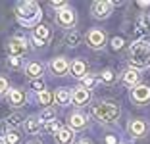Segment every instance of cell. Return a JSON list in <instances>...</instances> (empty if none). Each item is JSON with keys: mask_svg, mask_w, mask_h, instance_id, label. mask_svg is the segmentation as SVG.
<instances>
[{"mask_svg": "<svg viewBox=\"0 0 150 144\" xmlns=\"http://www.w3.org/2000/svg\"><path fill=\"white\" fill-rule=\"evenodd\" d=\"M129 64L133 69H144L150 66V44L142 40H135L129 46Z\"/></svg>", "mask_w": 150, "mask_h": 144, "instance_id": "1", "label": "cell"}, {"mask_svg": "<svg viewBox=\"0 0 150 144\" xmlns=\"http://www.w3.org/2000/svg\"><path fill=\"white\" fill-rule=\"evenodd\" d=\"M91 109H93V115L102 123H114L121 115V108L115 102H96Z\"/></svg>", "mask_w": 150, "mask_h": 144, "instance_id": "2", "label": "cell"}, {"mask_svg": "<svg viewBox=\"0 0 150 144\" xmlns=\"http://www.w3.org/2000/svg\"><path fill=\"white\" fill-rule=\"evenodd\" d=\"M16 18L21 25H35L40 19V8L37 2H19L16 6Z\"/></svg>", "mask_w": 150, "mask_h": 144, "instance_id": "3", "label": "cell"}, {"mask_svg": "<svg viewBox=\"0 0 150 144\" xmlns=\"http://www.w3.org/2000/svg\"><path fill=\"white\" fill-rule=\"evenodd\" d=\"M85 40H87L88 48L93 50H102L106 46V33L102 29H88L87 35H85Z\"/></svg>", "mask_w": 150, "mask_h": 144, "instance_id": "4", "label": "cell"}, {"mask_svg": "<svg viewBox=\"0 0 150 144\" xmlns=\"http://www.w3.org/2000/svg\"><path fill=\"white\" fill-rule=\"evenodd\" d=\"M112 8H114V2H108V0H96L91 6V13H93L94 19H106L110 18Z\"/></svg>", "mask_w": 150, "mask_h": 144, "instance_id": "5", "label": "cell"}, {"mask_svg": "<svg viewBox=\"0 0 150 144\" xmlns=\"http://www.w3.org/2000/svg\"><path fill=\"white\" fill-rule=\"evenodd\" d=\"M27 50H29V44H27L25 39H21V37H12V39L8 40V52L10 56L13 58H21L27 54Z\"/></svg>", "mask_w": 150, "mask_h": 144, "instance_id": "6", "label": "cell"}, {"mask_svg": "<svg viewBox=\"0 0 150 144\" xmlns=\"http://www.w3.org/2000/svg\"><path fill=\"white\" fill-rule=\"evenodd\" d=\"M56 23L60 27H64V29H71V27H75V23H77V13H75V10H71L69 6L64 10H60L56 16Z\"/></svg>", "mask_w": 150, "mask_h": 144, "instance_id": "7", "label": "cell"}, {"mask_svg": "<svg viewBox=\"0 0 150 144\" xmlns=\"http://www.w3.org/2000/svg\"><path fill=\"white\" fill-rule=\"evenodd\" d=\"M48 69H50V73L56 75V77H66V73L69 71V61L64 56H56V58L50 60Z\"/></svg>", "mask_w": 150, "mask_h": 144, "instance_id": "8", "label": "cell"}, {"mask_svg": "<svg viewBox=\"0 0 150 144\" xmlns=\"http://www.w3.org/2000/svg\"><path fill=\"white\" fill-rule=\"evenodd\" d=\"M131 100L135 104H148L150 102V87L148 85H137L131 88Z\"/></svg>", "mask_w": 150, "mask_h": 144, "instance_id": "9", "label": "cell"}, {"mask_svg": "<svg viewBox=\"0 0 150 144\" xmlns=\"http://www.w3.org/2000/svg\"><path fill=\"white\" fill-rule=\"evenodd\" d=\"M127 131L133 138H142V136H146V133H148V123H146L144 119H133V121H129Z\"/></svg>", "mask_w": 150, "mask_h": 144, "instance_id": "10", "label": "cell"}, {"mask_svg": "<svg viewBox=\"0 0 150 144\" xmlns=\"http://www.w3.org/2000/svg\"><path fill=\"white\" fill-rule=\"evenodd\" d=\"M50 37H52V29L48 25H39L37 29H33L31 39L37 46H42V44H46L50 40Z\"/></svg>", "mask_w": 150, "mask_h": 144, "instance_id": "11", "label": "cell"}, {"mask_svg": "<svg viewBox=\"0 0 150 144\" xmlns=\"http://www.w3.org/2000/svg\"><path fill=\"white\" fill-rule=\"evenodd\" d=\"M27 100V94L23 88H10V92L6 94V102H8L12 108H21Z\"/></svg>", "mask_w": 150, "mask_h": 144, "instance_id": "12", "label": "cell"}, {"mask_svg": "<svg viewBox=\"0 0 150 144\" xmlns=\"http://www.w3.org/2000/svg\"><path fill=\"white\" fill-rule=\"evenodd\" d=\"M67 121H69V129L71 131H83V129H87V117H85L81 112L69 114Z\"/></svg>", "mask_w": 150, "mask_h": 144, "instance_id": "13", "label": "cell"}, {"mask_svg": "<svg viewBox=\"0 0 150 144\" xmlns=\"http://www.w3.org/2000/svg\"><path fill=\"white\" fill-rule=\"evenodd\" d=\"M88 100H91V92L85 87H77V88L71 90V102H73L75 106H85Z\"/></svg>", "mask_w": 150, "mask_h": 144, "instance_id": "14", "label": "cell"}, {"mask_svg": "<svg viewBox=\"0 0 150 144\" xmlns=\"http://www.w3.org/2000/svg\"><path fill=\"white\" fill-rule=\"evenodd\" d=\"M121 83L125 85V87H131V88H135L137 85H141V73H139L137 69H127L123 75H121Z\"/></svg>", "mask_w": 150, "mask_h": 144, "instance_id": "15", "label": "cell"}, {"mask_svg": "<svg viewBox=\"0 0 150 144\" xmlns=\"http://www.w3.org/2000/svg\"><path fill=\"white\" fill-rule=\"evenodd\" d=\"M69 73L75 79H83L87 75V61L85 60H73L69 64Z\"/></svg>", "mask_w": 150, "mask_h": 144, "instance_id": "16", "label": "cell"}, {"mask_svg": "<svg viewBox=\"0 0 150 144\" xmlns=\"http://www.w3.org/2000/svg\"><path fill=\"white\" fill-rule=\"evenodd\" d=\"M73 131H71L69 127H60V131L54 135V140L56 144H73Z\"/></svg>", "mask_w": 150, "mask_h": 144, "instance_id": "17", "label": "cell"}, {"mask_svg": "<svg viewBox=\"0 0 150 144\" xmlns=\"http://www.w3.org/2000/svg\"><path fill=\"white\" fill-rule=\"evenodd\" d=\"M42 73H44V66L40 61H29L25 66V75L29 79H33V81H35V79H40Z\"/></svg>", "mask_w": 150, "mask_h": 144, "instance_id": "18", "label": "cell"}, {"mask_svg": "<svg viewBox=\"0 0 150 144\" xmlns=\"http://www.w3.org/2000/svg\"><path fill=\"white\" fill-rule=\"evenodd\" d=\"M23 129H25L27 135H39V133H40V119L37 117V115L25 117V121H23Z\"/></svg>", "mask_w": 150, "mask_h": 144, "instance_id": "19", "label": "cell"}, {"mask_svg": "<svg viewBox=\"0 0 150 144\" xmlns=\"http://www.w3.org/2000/svg\"><path fill=\"white\" fill-rule=\"evenodd\" d=\"M54 100L60 106H67L71 102V88H67V87L56 88V90H54Z\"/></svg>", "mask_w": 150, "mask_h": 144, "instance_id": "20", "label": "cell"}, {"mask_svg": "<svg viewBox=\"0 0 150 144\" xmlns=\"http://www.w3.org/2000/svg\"><path fill=\"white\" fill-rule=\"evenodd\" d=\"M148 29H150V21H148V18H139L137 19V23H135V33H137V37H142V35H146L148 33Z\"/></svg>", "mask_w": 150, "mask_h": 144, "instance_id": "21", "label": "cell"}, {"mask_svg": "<svg viewBox=\"0 0 150 144\" xmlns=\"http://www.w3.org/2000/svg\"><path fill=\"white\" fill-rule=\"evenodd\" d=\"M37 117L40 119V123H52V121H56V109L54 108H44L42 112H40Z\"/></svg>", "mask_w": 150, "mask_h": 144, "instance_id": "22", "label": "cell"}, {"mask_svg": "<svg viewBox=\"0 0 150 144\" xmlns=\"http://www.w3.org/2000/svg\"><path fill=\"white\" fill-rule=\"evenodd\" d=\"M4 140H6V144H21V133L18 129H8Z\"/></svg>", "mask_w": 150, "mask_h": 144, "instance_id": "23", "label": "cell"}, {"mask_svg": "<svg viewBox=\"0 0 150 144\" xmlns=\"http://www.w3.org/2000/svg\"><path fill=\"white\" fill-rule=\"evenodd\" d=\"M81 39H83L81 33H77V31H69V33L66 35V44L71 46V48H75V46H79V44H81Z\"/></svg>", "mask_w": 150, "mask_h": 144, "instance_id": "24", "label": "cell"}, {"mask_svg": "<svg viewBox=\"0 0 150 144\" xmlns=\"http://www.w3.org/2000/svg\"><path fill=\"white\" fill-rule=\"evenodd\" d=\"M25 121V117H23L21 114H18V112H16V114H12V115H8V117H6V125L10 127V129H16V127L19 125V123H23Z\"/></svg>", "mask_w": 150, "mask_h": 144, "instance_id": "25", "label": "cell"}, {"mask_svg": "<svg viewBox=\"0 0 150 144\" xmlns=\"http://www.w3.org/2000/svg\"><path fill=\"white\" fill-rule=\"evenodd\" d=\"M81 81H83V87L87 88V90H88V88H94V87H98V83H100V79H98V75H93V73H91V75H85V77L81 79Z\"/></svg>", "mask_w": 150, "mask_h": 144, "instance_id": "26", "label": "cell"}, {"mask_svg": "<svg viewBox=\"0 0 150 144\" xmlns=\"http://www.w3.org/2000/svg\"><path fill=\"white\" fill-rule=\"evenodd\" d=\"M54 100V94H50L48 90H42V92H39V102L40 104H44V106H50V102Z\"/></svg>", "mask_w": 150, "mask_h": 144, "instance_id": "27", "label": "cell"}, {"mask_svg": "<svg viewBox=\"0 0 150 144\" xmlns=\"http://www.w3.org/2000/svg\"><path fill=\"white\" fill-rule=\"evenodd\" d=\"M29 88L35 90L37 94L42 92V90H46V88H44V81H42V79H35V81H31V83H29Z\"/></svg>", "mask_w": 150, "mask_h": 144, "instance_id": "28", "label": "cell"}, {"mask_svg": "<svg viewBox=\"0 0 150 144\" xmlns=\"http://www.w3.org/2000/svg\"><path fill=\"white\" fill-rule=\"evenodd\" d=\"M21 66H23L21 58H13V56L8 58V67L10 69H21Z\"/></svg>", "mask_w": 150, "mask_h": 144, "instance_id": "29", "label": "cell"}, {"mask_svg": "<svg viewBox=\"0 0 150 144\" xmlns=\"http://www.w3.org/2000/svg\"><path fill=\"white\" fill-rule=\"evenodd\" d=\"M100 79H102V81H104V83H108V85H112V83H114V81H115L114 73H112L110 69H104V71H102V73H100Z\"/></svg>", "mask_w": 150, "mask_h": 144, "instance_id": "30", "label": "cell"}, {"mask_svg": "<svg viewBox=\"0 0 150 144\" xmlns=\"http://www.w3.org/2000/svg\"><path fill=\"white\" fill-rule=\"evenodd\" d=\"M10 92V83L6 77H0V96H6Z\"/></svg>", "mask_w": 150, "mask_h": 144, "instance_id": "31", "label": "cell"}, {"mask_svg": "<svg viewBox=\"0 0 150 144\" xmlns=\"http://www.w3.org/2000/svg\"><path fill=\"white\" fill-rule=\"evenodd\" d=\"M44 131H46V133H54V135H56V133L60 131V125H58L56 121H52V123H46V125H44Z\"/></svg>", "mask_w": 150, "mask_h": 144, "instance_id": "32", "label": "cell"}, {"mask_svg": "<svg viewBox=\"0 0 150 144\" xmlns=\"http://www.w3.org/2000/svg\"><path fill=\"white\" fill-rule=\"evenodd\" d=\"M50 6H52V8H56L58 12H60V10H64V8H67V4H66V2H62V0H60V2H58V0H56V2H50Z\"/></svg>", "mask_w": 150, "mask_h": 144, "instance_id": "33", "label": "cell"}, {"mask_svg": "<svg viewBox=\"0 0 150 144\" xmlns=\"http://www.w3.org/2000/svg\"><path fill=\"white\" fill-rule=\"evenodd\" d=\"M6 133H8V125H6V121H0V138H4Z\"/></svg>", "mask_w": 150, "mask_h": 144, "instance_id": "34", "label": "cell"}, {"mask_svg": "<svg viewBox=\"0 0 150 144\" xmlns=\"http://www.w3.org/2000/svg\"><path fill=\"white\" fill-rule=\"evenodd\" d=\"M112 44H114V48L117 50V48L121 46V44H123V39H119V37H117V39H114V40H112Z\"/></svg>", "mask_w": 150, "mask_h": 144, "instance_id": "35", "label": "cell"}, {"mask_svg": "<svg viewBox=\"0 0 150 144\" xmlns=\"http://www.w3.org/2000/svg\"><path fill=\"white\" fill-rule=\"evenodd\" d=\"M75 144H93V142H91V140H85V138H83V140H79V142H75Z\"/></svg>", "mask_w": 150, "mask_h": 144, "instance_id": "36", "label": "cell"}, {"mask_svg": "<svg viewBox=\"0 0 150 144\" xmlns=\"http://www.w3.org/2000/svg\"><path fill=\"white\" fill-rule=\"evenodd\" d=\"M27 144H40V142H39V140H29Z\"/></svg>", "mask_w": 150, "mask_h": 144, "instance_id": "37", "label": "cell"}, {"mask_svg": "<svg viewBox=\"0 0 150 144\" xmlns=\"http://www.w3.org/2000/svg\"><path fill=\"white\" fill-rule=\"evenodd\" d=\"M0 144H6V140H4V138H0Z\"/></svg>", "mask_w": 150, "mask_h": 144, "instance_id": "38", "label": "cell"}]
</instances>
